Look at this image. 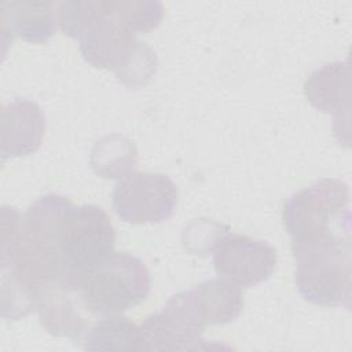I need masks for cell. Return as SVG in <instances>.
<instances>
[{"instance_id": "obj_9", "label": "cell", "mask_w": 352, "mask_h": 352, "mask_svg": "<svg viewBox=\"0 0 352 352\" xmlns=\"http://www.w3.org/2000/svg\"><path fill=\"white\" fill-rule=\"evenodd\" d=\"M45 132L41 107L29 99L15 98L1 109V158L23 157L36 153Z\"/></svg>"}, {"instance_id": "obj_18", "label": "cell", "mask_w": 352, "mask_h": 352, "mask_svg": "<svg viewBox=\"0 0 352 352\" xmlns=\"http://www.w3.org/2000/svg\"><path fill=\"white\" fill-rule=\"evenodd\" d=\"M228 227L209 219H195L183 231L184 248L192 254L206 256L213 252Z\"/></svg>"}, {"instance_id": "obj_17", "label": "cell", "mask_w": 352, "mask_h": 352, "mask_svg": "<svg viewBox=\"0 0 352 352\" xmlns=\"http://www.w3.org/2000/svg\"><path fill=\"white\" fill-rule=\"evenodd\" d=\"M104 0H72L58 3V23L65 34L78 37L95 18L104 12Z\"/></svg>"}, {"instance_id": "obj_1", "label": "cell", "mask_w": 352, "mask_h": 352, "mask_svg": "<svg viewBox=\"0 0 352 352\" xmlns=\"http://www.w3.org/2000/svg\"><path fill=\"white\" fill-rule=\"evenodd\" d=\"M292 250L296 286L305 301L322 307L351 305V230H331L292 241Z\"/></svg>"}, {"instance_id": "obj_16", "label": "cell", "mask_w": 352, "mask_h": 352, "mask_svg": "<svg viewBox=\"0 0 352 352\" xmlns=\"http://www.w3.org/2000/svg\"><path fill=\"white\" fill-rule=\"evenodd\" d=\"M107 8L109 12L132 33H146L155 29L164 14L160 1L148 0H107Z\"/></svg>"}, {"instance_id": "obj_3", "label": "cell", "mask_w": 352, "mask_h": 352, "mask_svg": "<svg viewBox=\"0 0 352 352\" xmlns=\"http://www.w3.org/2000/svg\"><path fill=\"white\" fill-rule=\"evenodd\" d=\"M114 242L113 223L100 206L70 202L59 227L62 285L78 293L88 272L113 253Z\"/></svg>"}, {"instance_id": "obj_14", "label": "cell", "mask_w": 352, "mask_h": 352, "mask_svg": "<svg viewBox=\"0 0 352 352\" xmlns=\"http://www.w3.org/2000/svg\"><path fill=\"white\" fill-rule=\"evenodd\" d=\"M138 151L128 138L111 133L100 138L92 147L89 164L94 172L106 179H124L133 172Z\"/></svg>"}, {"instance_id": "obj_15", "label": "cell", "mask_w": 352, "mask_h": 352, "mask_svg": "<svg viewBox=\"0 0 352 352\" xmlns=\"http://www.w3.org/2000/svg\"><path fill=\"white\" fill-rule=\"evenodd\" d=\"M84 349L139 351V330L125 316L110 315L92 324L84 338Z\"/></svg>"}, {"instance_id": "obj_10", "label": "cell", "mask_w": 352, "mask_h": 352, "mask_svg": "<svg viewBox=\"0 0 352 352\" xmlns=\"http://www.w3.org/2000/svg\"><path fill=\"white\" fill-rule=\"evenodd\" d=\"M58 4L54 1L12 0L1 3V37L7 33L28 43H47L58 25Z\"/></svg>"}, {"instance_id": "obj_12", "label": "cell", "mask_w": 352, "mask_h": 352, "mask_svg": "<svg viewBox=\"0 0 352 352\" xmlns=\"http://www.w3.org/2000/svg\"><path fill=\"white\" fill-rule=\"evenodd\" d=\"M70 293L73 292L59 283L43 286L37 293L36 311L51 334L78 338L84 331V322L74 309Z\"/></svg>"}, {"instance_id": "obj_11", "label": "cell", "mask_w": 352, "mask_h": 352, "mask_svg": "<svg viewBox=\"0 0 352 352\" xmlns=\"http://www.w3.org/2000/svg\"><path fill=\"white\" fill-rule=\"evenodd\" d=\"M304 94L308 102L323 113H349V67L346 60L326 63L314 70L304 82Z\"/></svg>"}, {"instance_id": "obj_6", "label": "cell", "mask_w": 352, "mask_h": 352, "mask_svg": "<svg viewBox=\"0 0 352 352\" xmlns=\"http://www.w3.org/2000/svg\"><path fill=\"white\" fill-rule=\"evenodd\" d=\"M206 323L198 309L194 290L172 296L155 314L139 326V351L204 349L202 333Z\"/></svg>"}, {"instance_id": "obj_8", "label": "cell", "mask_w": 352, "mask_h": 352, "mask_svg": "<svg viewBox=\"0 0 352 352\" xmlns=\"http://www.w3.org/2000/svg\"><path fill=\"white\" fill-rule=\"evenodd\" d=\"M212 254L216 274L241 287L267 280L278 263L276 250L268 242L230 231L219 239Z\"/></svg>"}, {"instance_id": "obj_7", "label": "cell", "mask_w": 352, "mask_h": 352, "mask_svg": "<svg viewBox=\"0 0 352 352\" xmlns=\"http://www.w3.org/2000/svg\"><path fill=\"white\" fill-rule=\"evenodd\" d=\"M116 214L132 224L168 220L177 204V187L164 173L132 172L121 179L113 191Z\"/></svg>"}, {"instance_id": "obj_4", "label": "cell", "mask_w": 352, "mask_h": 352, "mask_svg": "<svg viewBox=\"0 0 352 352\" xmlns=\"http://www.w3.org/2000/svg\"><path fill=\"white\" fill-rule=\"evenodd\" d=\"M150 287V272L139 257L113 252L88 272L78 296L87 311L107 316L143 302Z\"/></svg>"}, {"instance_id": "obj_13", "label": "cell", "mask_w": 352, "mask_h": 352, "mask_svg": "<svg viewBox=\"0 0 352 352\" xmlns=\"http://www.w3.org/2000/svg\"><path fill=\"white\" fill-rule=\"evenodd\" d=\"M192 290L198 309L206 324L230 323L242 312V287L221 276L204 280Z\"/></svg>"}, {"instance_id": "obj_2", "label": "cell", "mask_w": 352, "mask_h": 352, "mask_svg": "<svg viewBox=\"0 0 352 352\" xmlns=\"http://www.w3.org/2000/svg\"><path fill=\"white\" fill-rule=\"evenodd\" d=\"M84 59L98 69L114 72L128 88L146 85L157 73L155 52L118 22L107 8L77 37Z\"/></svg>"}, {"instance_id": "obj_5", "label": "cell", "mask_w": 352, "mask_h": 352, "mask_svg": "<svg viewBox=\"0 0 352 352\" xmlns=\"http://www.w3.org/2000/svg\"><path fill=\"white\" fill-rule=\"evenodd\" d=\"M282 219L292 241L331 230H351L348 184L340 179L316 182L285 202Z\"/></svg>"}]
</instances>
